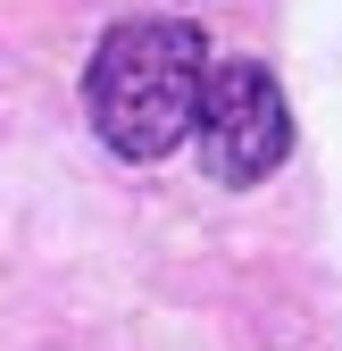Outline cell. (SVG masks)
I'll return each instance as SVG.
<instances>
[{"instance_id":"obj_1","label":"cell","mask_w":342,"mask_h":351,"mask_svg":"<svg viewBox=\"0 0 342 351\" xmlns=\"http://www.w3.org/2000/svg\"><path fill=\"white\" fill-rule=\"evenodd\" d=\"M200 84H209L200 34L176 25V17H134V25H117L92 51L83 109H92V134L117 159L150 167V159H167L200 125Z\"/></svg>"},{"instance_id":"obj_2","label":"cell","mask_w":342,"mask_h":351,"mask_svg":"<svg viewBox=\"0 0 342 351\" xmlns=\"http://www.w3.org/2000/svg\"><path fill=\"white\" fill-rule=\"evenodd\" d=\"M292 151V109L259 59H226L200 84V167L218 184H259Z\"/></svg>"}]
</instances>
